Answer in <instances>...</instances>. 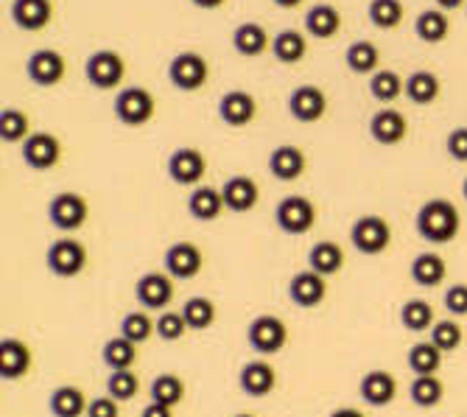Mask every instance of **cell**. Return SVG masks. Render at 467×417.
<instances>
[{
  "label": "cell",
  "mask_w": 467,
  "mask_h": 417,
  "mask_svg": "<svg viewBox=\"0 0 467 417\" xmlns=\"http://www.w3.org/2000/svg\"><path fill=\"white\" fill-rule=\"evenodd\" d=\"M403 15H406V9L400 0H369V9H367L369 23L384 31L398 28L403 23Z\"/></svg>",
  "instance_id": "b9f144b4"
},
{
  "label": "cell",
  "mask_w": 467,
  "mask_h": 417,
  "mask_svg": "<svg viewBox=\"0 0 467 417\" xmlns=\"http://www.w3.org/2000/svg\"><path fill=\"white\" fill-rule=\"evenodd\" d=\"M345 62L353 73L367 76V73H378L380 65V51L369 39H356V43L345 51Z\"/></svg>",
  "instance_id": "ab89813d"
},
{
  "label": "cell",
  "mask_w": 467,
  "mask_h": 417,
  "mask_svg": "<svg viewBox=\"0 0 467 417\" xmlns=\"http://www.w3.org/2000/svg\"><path fill=\"white\" fill-rule=\"evenodd\" d=\"M409 370L414 375H437L442 367V350L429 339V342H414L406 353Z\"/></svg>",
  "instance_id": "e575fe53"
},
{
  "label": "cell",
  "mask_w": 467,
  "mask_h": 417,
  "mask_svg": "<svg viewBox=\"0 0 467 417\" xmlns=\"http://www.w3.org/2000/svg\"><path fill=\"white\" fill-rule=\"evenodd\" d=\"M442 93V85H440V76L431 73V70H414L409 78H406V96L411 104L417 107H429L440 99Z\"/></svg>",
  "instance_id": "1f68e13d"
},
{
  "label": "cell",
  "mask_w": 467,
  "mask_h": 417,
  "mask_svg": "<svg viewBox=\"0 0 467 417\" xmlns=\"http://www.w3.org/2000/svg\"><path fill=\"white\" fill-rule=\"evenodd\" d=\"M88 406H90L88 395L76 384H62L48 398V409L54 417H81L88 414Z\"/></svg>",
  "instance_id": "4316f807"
},
{
  "label": "cell",
  "mask_w": 467,
  "mask_h": 417,
  "mask_svg": "<svg viewBox=\"0 0 467 417\" xmlns=\"http://www.w3.org/2000/svg\"><path fill=\"white\" fill-rule=\"evenodd\" d=\"M149 398L174 409L185 398V381L180 379L177 372H160L157 379L151 381V387H149Z\"/></svg>",
  "instance_id": "f35d334b"
},
{
  "label": "cell",
  "mask_w": 467,
  "mask_h": 417,
  "mask_svg": "<svg viewBox=\"0 0 467 417\" xmlns=\"http://www.w3.org/2000/svg\"><path fill=\"white\" fill-rule=\"evenodd\" d=\"M84 76L96 90H118L120 81L126 78V62L118 51L104 48L90 54L88 65H84Z\"/></svg>",
  "instance_id": "9c48e42d"
},
{
  "label": "cell",
  "mask_w": 467,
  "mask_h": 417,
  "mask_svg": "<svg viewBox=\"0 0 467 417\" xmlns=\"http://www.w3.org/2000/svg\"><path fill=\"white\" fill-rule=\"evenodd\" d=\"M306 31L317 39H333L342 31V12L330 4H317L306 12Z\"/></svg>",
  "instance_id": "4dcf8cb0"
},
{
  "label": "cell",
  "mask_w": 467,
  "mask_h": 417,
  "mask_svg": "<svg viewBox=\"0 0 467 417\" xmlns=\"http://www.w3.org/2000/svg\"><path fill=\"white\" fill-rule=\"evenodd\" d=\"M462 6H467V0H437V9L442 12H456Z\"/></svg>",
  "instance_id": "db71d44e"
},
{
  "label": "cell",
  "mask_w": 467,
  "mask_h": 417,
  "mask_svg": "<svg viewBox=\"0 0 467 417\" xmlns=\"http://www.w3.org/2000/svg\"><path fill=\"white\" fill-rule=\"evenodd\" d=\"M308 169V157L300 146H277L272 154H269V172L275 180L280 182H294V180H300Z\"/></svg>",
  "instance_id": "7402d4cb"
},
{
  "label": "cell",
  "mask_w": 467,
  "mask_h": 417,
  "mask_svg": "<svg viewBox=\"0 0 467 417\" xmlns=\"http://www.w3.org/2000/svg\"><path fill=\"white\" fill-rule=\"evenodd\" d=\"M275 6H280V9H296L303 4V0H272Z\"/></svg>",
  "instance_id": "9f6ffc18"
},
{
  "label": "cell",
  "mask_w": 467,
  "mask_h": 417,
  "mask_svg": "<svg viewBox=\"0 0 467 417\" xmlns=\"http://www.w3.org/2000/svg\"><path fill=\"white\" fill-rule=\"evenodd\" d=\"M238 387L249 398H266L277 390V370L275 364L258 359V361H246L238 372Z\"/></svg>",
  "instance_id": "2e32d148"
},
{
  "label": "cell",
  "mask_w": 467,
  "mask_h": 417,
  "mask_svg": "<svg viewBox=\"0 0 467 417\" xmlns=\"http://www.w3.org/2000/svg\"><path fill=\"white\" fill-rule=\"evenodd\" d=\"M350 244L356 246V253L361 255H384L392 244V224L384 216H361L350 227Z\"/></svg>",
  "instance_id": "7a4b0ae2"
},
{
  "label": "cell",
  "mask_w": 467,
  "mask_h": 417,
  "mask_svg": "<svg viewBox=\"0 0 467 417\" xmlns=\"http://www.w3.org/2000/svg\"><path fill=\"white\" fill-rule=\"evenodd\" d=\"M157 333V322L140 308V311H130L123 319H120V337L132 339L135 345H143L149 342Z\"/></svg>",
  "instance_id": "ee69618b"
},
{
  "label": "cell",
  "mask_w": 467,
  "mask_h": 417,
  "mask_svg": "<svg viewBox=\"0 0 467 417\" xmlns=\"http://www.w3.org/2000/svg\"><path fill=\"white\" fill-rule=\"evenodd\" d=\"M246 342L254 353L261 356H275L288 345V328L280 317L275 314H261L254 317L246 328Z\"/></svg>",
  "instance_id": "277c9868"
},
{
  "label": "cell",
  "mask_w": 467,
  "mask_h": 417,
  "mask_svg": "<svg viewBox=\"0 0 467 417\" xmlns=\"http://www.w3.org/2000/svg\"><path fill=\"white\" fill-rule=\"evenodd\" d=\"M204 174H207V157L199 149L182 146V149H174L171 157H168V177L182 188L202 185Z\"/></svg>",
  "instance_id": "8fae6325"
},
{
  "label": "cell",
  "mask_w": 467,
  "mask_h": 417,
  "mask_svg": "<svg viewBox=\"0 0 467 417\" xmlns=\"http://www.w3.org/2000/svg\"><path fill=\"white\" fill-rule=\"evenodd\" d=\"M31 138V118L17 109V107H9L0 112V141L4 143H26Z\"/></svg>",
  "instance_id": "60d3db41"
},
{
  "label": "cell",
  "mask_w": 467,
  "mask_h": 417,
  "mask_svg": "<svg viewBox=\"0 0 467 417\" xmlns=\"http://www.w3.org/2000/svg\"><path fill=\"white\" fill-rule=\"evenodd\" d=\"M445 151H448V157H451V160H456V162H467V127H459V130H453V132L448 135V141H445Z\"/></svg>",
  "instance_id": "681fc988"
},
{
  "label": "cell",
  "mask_w": 467,
  "mask_h": 417,
  "mask_svg": "<svg viewBox=\"0 0 467 417\" xmlns=\"http://www.w3.org/2000/svg\"><path fill=\"white\" fill-rule=\"evenodd\" d=\"M90 216V204L76 191H62L48 202V219L62 233H76Z\"/></svg>",
  "instance_id": "ba28073f"
},
{
  "label": "cell",
  "mask_w": 467,
  "mask_h": 417,
  "mask_svg": "<svg viewBox=\"0 0 467 417\" xmlns=\"http://www.w3.org/2000/svg\"><path fill=\"white\" fill-rule=\"evenodd\" d=\"M272 54H275V59L280 65H296V62H303L306 54H308V43H306L303 31H296V28L280 31L272 39Z\"/></svg>",
  "instance_id": "d6a6232c"
},
{
  "label": "cell",
  "mask_w": 467,
  "mask_h": 417,
  "mask_svg": "<svg viewBox=\"0 0 467 417\" xmlns=\"http://www.w3.org/2000/svg\"><path fill=\"white\" fill-rule=\"evenodd\" d=\"M34 364V353L23 339H4L0 342V379L4 381H20L31 372Z\"/></svg>",
  "instance_id": "ffe728a7"
},
{
  "label": "cell",
  "mask_w": 467,
  "mask_h": 417,
  "mask_svg": "<svg viewBox=\"0 0 467 417\" xmlns=\"http://www.w3.org/2000/svg\"><path fill=\"white\" fill-rule=\"evenodd\" d=\"M162 266L174 280H193L204 266V255L193 241H177L165 249Z\"/></svg>",
  "instance_id": "4fadbf2b"
},
{
  "label": "cell",
  "mask_w": 467,
  "mask_h": 417,
  "mask_svg": "<svg viewBox=\"0 0 467 417\" xmlns=\"http://www.w3.org/2000/svg\"><path fill=\"white\" fill-rule=\"evenodd\" d=\"M414 34H417L420 43L440 46V43H445L448 34H451V17L442 9H426V12H420L417 20H414Z\"/></svg>",
  "instance_id": "83f0119b"
},
{
  "label": "cell",
  "mask_w": 467,
  "mask_h": 417,
  "mask_svg": "<svg viewBox=\"0 0 467 417\" xmlns=\"http://www.w3.org/2000/svg\"><path fill=\"white\" fill-rule=\"evenodd\" d=\"M26 73L36 88H57L67 73V62L54 48H39L28 57Z\"/></svg>",
  "instance_id": "5bb4252c"
},
{
  "label": "cell",
  "mask_w": 467,
  "mask_h": 417,
  "mask_svg": "<svg viewBox=\"0 0 467 417\" xmlns=\"http://www.w3.org/2000/svg\"><path fill=\"white\" fill-rule=\"evenodd\" d=\"M411 403L420 409H434L445 398V384L440 381V375H414V381L409 387Z\"/></svg>",
  "instance_id": "d590c367"
},
{
  "label": "cell",
  "mask_w": 467,
  "mask_h": 417,
  "mask_svg": "<svg viewBox=\"0 0 467 417\" xmlns=\"http://www.w3.org/2000/svg\"><path fill=\"white\" fill-rule=\"evenodd\" d=\"M182 317L188 322L191 330H207L210 325L216 322V303L210 300V297H188L185 306H182Z\"/></svg>",
  "instance_id": "7bdbcfd3"
},
{
  "label": "cell",
  "mask_w": 467,
  "mask_h": 417,
  "mask_svg": "<svg viewBox=\"0 0 467 417\" xmlns=\"http://www.w3.org/2000/svg\"><path fill=\"white\" fill-rule=\"evenodd\" d=\"M219 118L233 130H244L258 118V99L249 90H230L219 99Z\"/></svg>",
  "instance_id": "e0dca14e"
},
{
  "label": "cell",
  "mask_w": 467,
  "mask_h": 417,
  "mask_svg": "<svg viewBox=\"0 0 467 417\" xmlns=\"http://www.w3.org/2000/svg\"><path fill=\"white\" fill-rule=\"evenodd\" d=\"M112 109H115V118L123 123V127H143V123H149L154 118L157 104L146 88L130 85V88L118 90Z\"/></svg>",
  "instance_id": "5b68a950"
},
{
  "label": "cell",
  "mask_w": 467,
  "mask_h": 417,
  "mask_svg": "<svg viewBox=\"0 0 467 417\" xmlns=\"http://www.w3.org/2000/svg\"><path fill=\"white\" fill-rule=\"evenodd\" d=\"M233 48L252 59V57H261L266 48H272V39L266 34V28L261 23H241L235 31H233Z\"/></svg>",
  "instance_id": "f546056e"
},
{
  "label": "cell",
  "mask_w": 467,
  "mask_h": 417,
  "mask_svg": "<svg viewBox=\"0 0 467 417\" xmlns=\"http://www.w3.org/2000/svg\"><path fill=\"white\" fill-rule=\"evenodd\" d=\"M345 266V249L336 241H317L308 253V269L319 272L322 277H333Z\"/></svg>",
  "instance_id": "f1b7e54d"
},
{
  "label": "cell",
  "mask_w": 467,
  "mask_h": 417,
  "mask_svg": "<svg viewBox=\"0 0 467 417\" xmlns=\"http://www.w3.org/2000/svg\"><path fill=\"white\" fill-rule=\"evenodd\" d=\"M193 6H199V9H219V6H224L227 0H191Z\"/></svg>",
  "instance_id": "11a10c76"
},
{
  "label": "cell",
  "mask_w": 467,
  "mask_h": 417,
  "mask_svg": "<svg viewBox=\"0 0 467 417\" xmlns=\"http://www.w3.org/2000/svg\"><path fill=\"white\" fill-rule=\"evenodd\" d=\"M88 417H120V401L112 395H99L88 406Z\"/></svg>",
  "instance_id": "f907efd6"
},
{
  "label": "cell",
  "mask_w": 467,
  "mask_h": 417,
  "mask_svg": "<svg viewBox=\"0 0 467 417\" xmlns=\"http://www.w3.org/2000/svg\"><path fill=\"white\" fill-rule=\"evenodd\" d=\"M429 333H431L429 339H431L442 353H453V350H459L462 342H464V330H462V325H459L456 319H437L434 328H431Z\"/></svg>",
  "instance_id": "bcb514c9"
},
{
  "label": "cell",
  "mask_w": 467,
  "mask_h": 417,
  "mask_svg": "<svg viewBox=\"0 0 467 417\" xmlns=\"http://www.w3.org/2000/svg\"><path fill=\"white\" fill-rule=\"evenodd\" d=\"M275 222L285 235H306L317 224V204L300 193L283 196L275 207Z\"/></svg>",
  "instance_id": "3957f363"
},
{
  "label": "cell",
  "mask_w": 467,
  "mask_h": 417,
  "mask_svg": "<svg viewBox=\"0 0 467 417\" xmlns=\"http://www.w3.org/2000/svg\"><path fill=\"white\" fill-rule=\"evenodd\" d=\"M464 12H467V6H464Z\"/></svg>",
  "instance_id": "91938a15"
},
{
  "label": "cell",
  "mask_w": 467,
  "mask_h": 417,
  "mask_svg": "<svg viewBox=\"0 0 467 417\" xmlns=\"http://www.w3.org/2000/svg\"><path fill=\"white\" fill-rule=\"evenodd\" d=\"M437 322V314H434V306L422 297H411L400 306V325L409 330V333H426L431 330Z\"/></svg>",
  "instance_id": "836d02e7"
},
{
  "label": "cell",
  "mask_w": 467,
  "mask_h": 417,
  "mask_svg": "<svg viewBox=\"0 0 467 417\" xmlns=\"http://www.w3.org/2000/svg\"><path fill=\"white\" fill-rule=\"evenodd\" d=\"M46 264H48L51 275H57L62 280L78 277L84 272V266H88V246H84L78 238H57L48 246Z\"/></svg>",
  "instance_id": "8992f818"
},
{
  "label": "cell",
  "mask_w": 467,
  "mask_h": 417,
  "mask_svg": "<svg viewBox=\"0 0 467 417\" xmlns=\"http://www.w3.org/2000/svg\"><path fill=\"white\" fill-rule=\"evenodd\" d=\"M462 196H464V202H467V177H464V182H462Z\"/></svg>",
  "instance_id": "6f0895ef"
},
{
  "label": "cell",
  "mask_w": 467,
  "mask_h": 417,
  "mask_svg": "<svg viewBox=\"0 0 467 417\" xmlns=\"http://www.w3.org/2000/svg\"><path fill=\"white\" fill-rule=\"evenodd\" d=\"M135 300L143 311H165L174 300V277L168 272H146L135 283Z\"/></svg>",
  "instance_id": "30bf717a"
},
{
  "label": "cell",
  "mask_w": 467,
  "mask_h": 417,
  "mask_svg": "<svg viewBox=\"0 0 467 417\" xmlns=\"http://www.w3.org/2000/svg\"><path fill=\"white\" fill-rule=\"evenodd\" d=\"M358 395L364 403L380 409V406H389L398 398V381L395 375L387 370H369L364 379L358 381Z\"/></svg>",
  "instance_id": "44dd1931"
},
{
  "label": "cell",
  "mask_w": 467,
  "mask_h": 417,
  "mask_svg": "<svg viewBox=\"0 0 467 417\" xmlns=\"http://www.w3.org/2000/svg\"><path fill=\"white\" fill-rule=\"evenodd\" d=\"M185 330H191V328H188L182 311H162L157 317V337L162 342H180L185 337Z\"/></svg>",
  "instance_id": "7dc6e473"
},
{
  "label": "cell",
  "mask_w": 467,
  "mask_h": 417,
  "mask_svg": "<svg viewBox=\"0 0 467 417\" xmlns=\"http://www.w3.org/2000/svg\"><path fill=\"white\" fill-rule=\"evenodd\" d=\"M140 392V379L135 370H112L109 379H107V395H112L115 401L126 403L138 398Z\"/></svg>",
  "instance_id": "f6af8a7d"
},
{
  "label": "cell",
  "mask_w": 467,
  "mask_h": 417,
  "mask_svg": "<svg viewBox=\"0 0 467 417\" xmlns=\"http://www.w3.org/2000/svg\"><path fill=\"white\" fill-rule=\"evenodd\" d=\"M406 93V78H400L395 70H378L369 76V96L380 104H392Z\"/></svg>",
  "instance_id": "74e56055"
},
{
  "label": "cell",
  "mask_w": 467,
  "mask_h": 417,
  "mask_svg": "<svg viewBox=\"0 0 467 417\" xmlns=\"http://www.w3.org/2000/svg\"><path fill=\"white\" fill-rule=\"evenodd\" d=\"M233 417H258V414H249V412H238V414H233Z\"/></svg>",
  "instance_id": "680465c9"
},
{
  "label": "cell",
  "mask_w": 467,
  "mask_h": 417,
  "mask_svg": "<svg viewBox=\"0 0 467 417\" xmlns=\"http://www.w3.org/2000/svg\"><path fill=\"white\" fill-rule=\"evenodd\" d=\"M325 297H327V277H322L314 269H303L288 280V300L296 308H317L325 303Z\"/></svg>",
  "instance_id": "9a60e30c"
},
{
  "label": "cell",
  "mask_w": 467,
  "mask_h": 417,
  "mask_svg": "<svg viewBox=\"0 0 467 417\" xmlns=\"http://www.w3.org/2000/svg\"><path fill=\"white\" fill-rule=\"evenodd\" d=\"M12 20L23 31H42L54 20V0H12Z\"/></svg>",
  "instance_id": "603a6c76"
},
{
  "label": "cell",
  "mask_w": 467,
  "mask_h": 417,
  "mask_svg": "<svg viewBox=\"0 0 467 417\" xmlns=\"http://www.w3.org/2000/svg\"><path fill=\"white\" fill-rule=\"evenodd\" d=\"M227 211L224 204V196H222V188H213V185H196L188 196V214L196 219V222H216L222 214Z\"/></svg>",
  "instance_id": "d4e9b609"
},
{
  "label": "cell",
  "mask_w": 467,
  "mask_h": 417,
  "mask_svg": "<svg viewBox=\"0 0 467 417\" xmlns=\"http://www.w3.org/2000/svg\"><path fill=\"white\" fill-rule=\"evenodd\" d=\"M101 359L109 370H132L138 361V345L126 337H112L101 348Z\"/></svg>",
  "instance_id": "8d00e7d4"
},
{
  "label": "cell",
  "mask_w": 467,
  "mask_h": 417,
  "mask_svg": "<svg viewBox=\"0 0 467 417\" xmlns=\"http://www.w3.org/2000/svg\"><path fill=\"white\" fill-rule=\"evenodd\" d=\"M417 235L429 244H451L462 230V216L451 199H429L414 219Z\"/></svg>",
  "instance_id": "6da1fadb"
},
{
  "label": "cell",
  "mask_w": 467,
  "mask_h": 417,
  "mask_svg": "<svg viewBox=\"0 0 467 417\" xmlns=\"http://www.w3.org/2000/svg\"><path fill=\"white\" fill-rule=\"evenodd\" d=\"M222 196H224L227 211H233V214H249L252 207L258 204V199H261V188H258V182H254L252 177L235 174V177H230L222 185Z\"/></svg>",
  "instance_id": "cb8c5ba5"
},
{
  "label": "cell",
  "mask_w": 467,
  "mask_h": 417,
  "mask_svg": "<svg viewBox=\"0 0 467 417\" xmlns=\"http://www.w3.org/2000/svg\"><path fill=\"white\" fill-rule=\"evenodd\" d=\"M20 154H23V162L28 165V169L51 172L54 165H59V160H62V143L51 132H31V138L23 143Z\"/></svg>",
  "instance_id": "7c38bea8"
},
{
  "label": "cell",
  "mask_w": 467,
  "mask_h": 417,
  "mask_svg": "<svg viewBox=\"0 0 467 417\" xmlns=\"http://www.w3.org/2000/svg\"><path fill=\"white\" fill-rule=\"evenodd\" d=\"M288 112L300 123H317L327 112V96L317 85H303L288 96Z\"/></svg>",
  "instance_id": "d6986e66"
},
{
  "label": "cell",
  "mask_w": 467,
  "mask_h": 417,
  "mask_svg": "<svg viewBox=\"0 0 467 417\" xmlns=\"http://www.w3.org/2000/svg\"><path fill=\"white\" fill-rule=\"evenodd\" d=\"M369 135L380 146H398L409 135V120L400 109L384 107L369 118Z\"/></svg>",
  "instance_id": "ac0fdd59"
},
{
  "label": "cell",
  "mask_w": 467,
  "mask_h": 417,
  "mask_svg": "<svg viewBox=\"0 0 467 417\" xmlns=\"http://www.w3.org/2000/svg\"><path fill=\"white\" fill-rule=\"evenodd\" d=\"M327 417H367V414L356 406H342V409H333Z\"/></svg>",
  "instance_id": "f5cc1de1"
},
{
  "label": "cell",
  "mask_w": 467,
  "mask_h": 417,
  "mask_svg": "<svg viewBox=\"0 0 467 417\" xmlns=\"http://www.w3.org/2000/svg\"><path fill=\"white\" fill-rule=\"evenodd\" d=\"M409 275L417 286L422 288H437L445 283L448 277V266H445V258L437 255V253H420L411 266H409Z\"/></svg>",
  "instance_id": "484cf974"
},
{
  "label": "cell",
  "mask_w": 467,
  "mask_h": 417,
  "mask_svg": "<svg viewBox=\"0 0 467 417\" xmlns=\"http://www.w3.org/2000/svg\"><path fill=\"white\" fill-rule=\"evenodd\" d=\"M442 306L451 317H467V283H453L445 291Z\"/></svg>",
  "instance_id": "c3c4849f"
},
{
  "label": "cell",
  "mask_w": 467,
  "mask_h": 417,
  "mask_svg": "<svg viewBox=\"0 0 467 417\" xmlns=\"http://www.w3.org/2000/svg\"><path fill=\"white\" fill-rule=\"evenodd\" d=\"M140 417H174V409H171V406H165V403L151 401V403H146V406H143Z\"/></svg>",
  "instance_id": "816d5d0a"
},
{
  "label": "cell",
  "mask_w": 467,
  "mask_h": 417,
  "mask_svg": "<svg viewBox=\"0 0 467 417\" xmlns=\"http://www.w3.org/2000/svg\"><path fill=\"white\" fill-rule=\"evenodd\" d=\"M207 78H210V65L196 51H182L168 62V81L182 93L202 90L207 85Z\"/></svg>",
  "instance_id": "52a82bcc"
}]
</instances>
